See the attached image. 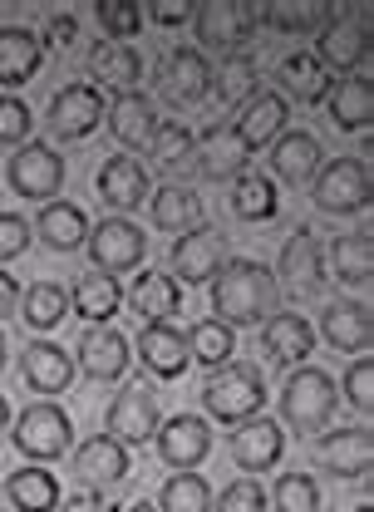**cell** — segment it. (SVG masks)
<instances>
[{
  "label": "cell",
  "mask_w": 374,
  "mask_h": 512,
  "mask_svg": "<svg viewBox=\"0 0 374 512\" xmlns=\"http://www.w3.org/2000/svg\"><path fill=\"white\" fill-rule=\"evenodd\" d=\"M212 311L222 325H261L276 311V276L266 261L227 256L212 276Z\"/></svg>",
  "instance_id": "6da1fadb"
},
{
  "label": "cell",
  "mask_w": 374,
  "mask_h": 512,
  "mask_svg": "<svg viewBox=\"0 0 374 512\" xmlns=\"http://www.w3.org/2000/svg\"><path fill=\"white\" fill-rule=\"evenodd\" d=\"M311 55L325 69H350L355 74V64L370 60V10H360V5H330L325 20H320V40H315Z\"/></svg>",
  "instance_id": "7a4b0ae2"
},
{
  "label": "cell",
  "mask_w": 374,
  "mask_h": 512,
  "mask_svg": "<svg viewBox=\"0 0 374 512\" xmlns=\"http://www.w3.org/2000/svg\"><path fill=\"white\" fill-rule=\"evenodd\" d=\"M202 404H207V414L222 419V424L256 419L261 404H266V380H261V370H251V365H222L212 380L202 384Z\"/></svg>",
  "instance_id": "3957f363"
},
{
  "label": "cell",
  "mask_w": 374,
  "mask_h": 512,
  "mask_svg": "<svg viewBox=\"0 0 374 512\" xmlns=\"http://www.w3.org/2000/svg\"><path fill=\"white\" fill-rule=\"evenodd\" d=\"M281 414H286V424L296 434L325 429V419L335 414V380L325 370H315V365H301L281 389Z\"/></svg>",
  "instance_id": "277c9868"
},
{
  "label": "cell",
  "mask_w": 374,
  "mask_h": 512,
  "mask_svg": "<svg viewBox=\"0 0 374 512\" xmlns=\"http://www.w3.org/2000/svg\"><path fill=\"white\" fill-rule=\"evenodd\" d=\"M5 183L20 192V197L55 202V192L64 188V158L50 148V143L30 138V143H20V148L10 153V163H5Z\"/></svg>",
  "instance_id": "5b68a950"
},
{
  "label": "cell",
  "mask_w": 374,
  "mask_h": 512,
  "mask_svg": "<svg viewBox=\"0 0 374 512\" xmlns=\"http://www.w3.org/2000/svg\"><path fill=\"white\" fill-rule=\"evenodd\" d=\"M370 163L360 158H335L315 173V207L320 212H360L370 207Z\"/></svg>",
  "instance_id": "8992f818"
},
{
  "label": "cell",
  "mask_w": 374,
  "mask_h": 512,
  "mask_svg": "<svg viewBox=\"0 0 374 512\" xmlns=\"http://www.w3.org/2000/svg\"><path fill=\"white\" fill-rule=\"evenodd\" d=\"M104 114H109L104 89H99V84H84V79L64 84L60 94L50 99V128H55L60 138H89L94 128L104 124Z\"/></svg>",
  "instance_id": "52a82bcc"
},
{
  "label": "cell",
  "mask_w": 374,
  "mask_h": 512,
  "mask_svg": "<svg viewBox=\"0 0 374 512\" xmlns=\"http://www.w3.org/2000/svg\"><path fill=\"white\" fill-rule=\"evenodd\" d=\"M74 439V424L60 404H30L20 419H15V448L25 458H60Z\"/></svg>",
  "instance_id": "ba28073f"
},
{
  "label": "cell",
  "mask_w": 374,
  "mask_h": 512,
  "mask_svg": "<svg viewBox=\"0 0 374 512\" xmlns=\"http://www.w3.org/2000/svg\"><path fill=\"white\" fill-rule=\"evenodd\" d=\"M89 256H94L99 271L114 276V271H128V266H138L148 256V237L128 217H104V222L89 227Z\"/></svg>",
  "instance_id": "9c48e42d"
},
{
  "label": "cell",
  "mask_w": 374,
  "mask_h": 512,
  "mask_svg": "<svg viewBox=\"0 0 374 512\" xmlns=\"http://www.w3.org/2000/svg\"><path fill=\"white\" fill-rule=\"evenodd\" d=\"M158 434V399L148 384H128L114 394L109 404V439H119L124 448L133 444H148Z\"/></svg>",
  "instance_id": "30bf717a"
},
{
  "label": "cell",
  "mask_w": 374,
  "mask_h": 512,
  "mask_svg": "<svg viewBox=\"0 0 374 512\" xmlns=\"http://www.w3.org/2000/svg\"><path fill=\"white\" fill-rule=\"evenodd\" d=\"M197 25V40L207 50H237L242 40H251L256 30V5H242V0H212L192 15Z\"/></svg>",
  "instance_id": "8fae6325"
},
{
  "label": "cell",
  "mask_w": 374,
  "mask_h": 512,
  "mask_svg": "<svg viewBox=\"0 0 374 512\" xmlns=\"http://www.w3.org/2000/svg\"><path fill=\"white\" fill-rule=\"evenodd\" d=\"M153 444H158V458L168 463V468H197L207 453H212V429H207V419H197V414H173L168 424H158V434H153Z\"/></svg>",
  "instance_id": "7c38bea8"
},
{
  "label": "cell",
  "mask_w": 374,
  "mask_h": 512,
  "mask_svg": "<svg viewBox=\"0 0 374 512\" xmlns=\"http://www.w3.org/2000/svg\"><path fill=\"white\" fill-rule=\"evenodd\" d=\"M227 261V242L212 232V227H187V237L173 242V281H192V286H207Z\"/></svg>",
  "instance_id": "4fadbf2b"
},
{
  "label": "cell",
  "mask_w": 374,
  "mask_h": 512,
  "mask_svg": "<svg viewBox=\"0 0 374 512\" xmlns=\"http://www.w3.org/2000/svg\"><path fill=\"white\" fill-rule=\"evenodd\" d=\"M158 89H163L173 104H197V99H207V89H212L207 55H202L197 45H178L173 55H163V64H158Z\"/></svg>",
  "instance_id": "5bb4252c"
},
{
  "label": "cell",
  "mask_w": 374,
  "mask_h": 512,
  "mask_svg": "<svg viewBox=\"0 0 374 512\" xmlns=\"http://www.w3.org/2000/svg\"><path fill=\"white\" fill-rule=\"evenodd\" d=\"M247 158H251V148L232 133V124L207 128L202 143H197V173H202L207 183H232V178H242V173H247Z\"/></svg>",
  "instance_id": "9a60e30c"
},
{
  "label": "cell",
  "mask_w": 374,
  "mask_h": 512,
  "mask_svg": "<svg viewBox=\"0 0 374 512\" xmlns=\"http://www.w3.org/2000/svg\"><path fill=\"white\" fill-rule=\"evenodd\" d=\"M79 370L99 384H114L128 375V340L109 325H89L79 335Z\"/></svg>",
  "instance_id": "2e32d148"
},
{
  "label": "cell",
  "mask_w": 374,
  "mask_h": 512,
  "mask_svg": "<svg viewBox=\"0 0 374 512\" xmlns=\"http://www.w3.org/2000/svg\"><path fill=\"white\" fill-rule=\"evenodd\" d=\"M133 350H138V360H143L158 380H178L187 365H192V355H187V335L173 325V320H163V325H143Z\"/></svg>",
  "instance_id": "e0dca14e"
},
{
  "label": "cell",
  "mask_w": 374,
  "mask_h": 512,
  "mask_svg": "<svg viewBox=\"0 0 374 512\" xmlns=\"http://www.w3.org/2000/svg\"><path fill=\"white\" fill-rule=\"evenodd\" d=\"M261 350L271 355V365H301L315 350V325L296 311H281V316L261 320Z\"/></svg>",
  "instance_id": "ac0fdd59"
},
{
  "label": "cell",
  "mask_w": 374,
  "mask_h": 512,
  "mask_svg": "<svg viewBox=\"0 0 374 512\" xmlns=\"http://www.w3.org/2000/svg\"><path fill=\"white\" fill-rule=\"evenodd\" d=\"M74 478H79L84 488H114V483H124L128 478V448L119 444V439H109V434L79 444L74 448Z\"/></svg>",
  "instance_id": "d6986e66"
},
{
  "label": "cell",
  "mask_w": 374,
  "mask_h": 512,
  "mask_svg": "<svg viewBox=\"0 0 374 512\" xmlns=\"http://www.w3.org/2000/svg\"><path fill=\"white\" fill-rule=\"evenodd\" d=\"M315 458H320L325 473H335V478H360V473H370V458H374L370 429H335L330 439L315 444Z\"/></svg>",
  "instance_id": "ffe728a7"
},
{
  "label": "cell",
  "mask_w": 374,
  "mask_h": 512,
  "mask_svg": "<svg viewBox=\"0 0 374 512\" xmlns=\"http://www.w3.org/2000/svg\"><path fill=\"white\" fill-rule=\"evenodd\" d=\"M40 60H45V45H40L35 30H25V25H5V30H0V84H5V89L30 84Z\"/></svg>",
  "instance_id": "44dd1931"
},
{
  "label": "cell",
  "mask_w": 374,
  "mask_h": 512,
  "mask_svg": "<svg viewBox=\"0 0 374 512\" xmlns=\"http://www.w3.org/2000/svg\"><path fill=\"white\" fill-rule=\"evenodd\" d=\"M20 365H25V380H30L35 394H60L74 380V355L60 350L55 340H30L25 355H20Z\"/></svg>",
  "instance_id": "7402d4cb"
},
{
  "label": "cell",
  "mask_w": 374,
  "mask_h": 512,
  "mask_svg": "<svg viewBox=\"0 0 374 512\" xmlns=\"http://www.w3.org/2000/svg\"><path fill=\"white\" fill-rule=\"evenodd\" d=\"M281 448H286V434H281V424L276 419H242L237 424V439H232V458L247 468V473H261V468H271L276 458H281Z\"/></svg>",
  "instance_id": "603a6c76"
},
{
  "label": "cell",
  "mask_w": 374,
  "mask_h": 512,
  "mask_svg": "<svg viewBox=\"0 0 374 512\" xmlns=\"http://www.w3.org/2000/svg\"><path fill=\"white\" fill-rule=\"evenodd\" d=\"M109 133L124 143V148H138V143H153V133H158V109H153V99L148 94H119L114 104H109Z\"/></svg>",
  "instance_id": "cb8c5ba5"
},
{
  "label": "cell",
  "mask_w": 374,
  "mask_h": 512,
  "mask_svg": "<svg viewBox=\"0 0 374 512\" xmlns=\"http://www.w3.org/2000/svg\"><path fill=\"white\" fill-rule=\"evenodd\" d=\"M281 276H286L301 296H315V291H320L325 256H320V242H315L311 227H296V232H291V242L281 247Z\"/></svg>",
  "instance_id": "d4e9b609"
},
{
  "label": "cell",
  "mask_w": 374,
  "mask_h": 512,
  "mask_svg": "<svg viewBox=\"0 0 374 512\" xmlns=\"http://www.w3.org/2000/svg\"><path fill=\"white\" fill-rule=\"evenodd\" d=\"M128 306L148 320V325H163V320L178 316L183 291H178V281H173L168 271H143V276L128 286Z\"/></svg>",
  "instance_id": "484cf974"
},
{
  "label": "cell",
  "mask_w": 374,
  "mask_h": 512,
  "mask_svg": "<svg viewBox=\"0 0 374 512\" xmlns=\"http://www.w3.org/2000/svg\"><path fill=\"white\" fill-rule=\"evenodd\" d=\"M99 197L109 202V207H119V212H133L138 202H148V173H143V163L138 158H109L104 168H99Z\"/></svg>",
  "instance_id": "4316f807"
},
{
  "label": "cell",
  "mask_w": 374,
  "mask_h": 512,
  "mask_svg": "<svg viewBox=\"0 0 374 512\" xmlns=\"http://www.w3.org/2000/svg\"><path fill=\"white\" fill-rule=\"evenodd\" d=\"M89 74H94L104 89L133 94V84H138V74H143V60H138V50L124 45V40H99V45L89 50Z\"/></svg>",
  "instance_id": "83f0119b"
},
{
  "label": "cell",
  "mask_w": 374,
  "mask_h": 512,
  "mask_svg": "<svg viewBox=\"0 0 374 512\" xmlns=\"http://www.w3.org/2000/svg\"><path fill=\"white\" fill-rule=\"evenodd\" d=\"M281 128H286V99L266 89V94H251L247 99V109H242V119L232 124V133L256 153L261 143H276Z\"/></svg>",
  "instance_id": "f1b7e54d"
},
{
  "label": "cell",
  "mask_w": 374,
  "mask_h": 512,
  "mask_svg": "<svg viewBox=\"0 0 374 512\" xmlns=\"http://www.w3.org/2000/svg\"><path fill=\"white\" fill-rule=\"evenodd\" d=\"M320 330H325V340H330L335 350H350V355H355V350H370V335H374L370 306H360V301H330Z\"/></svg>",
  "instance_id": "f546056e"
},
{
  "label": "cell",
  "mask_w": 374,
  "mask_h": 512,
  "mask_svg": "<svg viewBox=\"0 0 374 512\" xmlns=\"http://www.w3.org/2000/svg\"><path fill=\"white\" fill-rule=\"evenodd\" d=\"M69 306H74V316H84L89 325H104V320L124 306V286H119V276H109V271H89V276H79Z\"/></svg>",
  "instance_id": "4dcf8cb0"
},
{
  "label": "cell",
  "mask_w": 374,
  "mask_h": 512,
  "mask_svg": "<svg viewBox=\"0 0 374 512\" xmlns=\"http://www.w3.org/2000/svg\"><path fill=\"white\" fill-rule=\"evenodd\" d=\"M320 143H315L311 133H301V128H291V133H281L276 138V148H271V168H276V178H286V183H306L320 173Z\"/></svg>",
  "instance_id": "1f68e13d"
},
{
  "label": "cell",
  "mask_w": 374,
  "mask_h": 512,
  "mask_svg": "<svg viewBox=\"0 0 374 512\" xmlns=\"http://www.w3.org/2000/svg\"><path fill=\"white\" fill-rule=\"evenodd\" d=\"M35 227H40V237H45L55 252H74V247L89 242V217H84V207H74V202H45L40 217H35Z\"/></svg>",
  "instance_id": "d6a6232c"
},
{
  "label": "cell",
  "mask_w": 374,
  "mask_h": 512,
  "mask_svg": "<svg viewBox=\"0 0 374 512\" xmlns=\"http://www.w3.org/2000/svg\"><path fill=\"white\" fill-rule=\"evenodd\" d=\"M281 84H286V94H291V99H301V104H320V99H330V89H335L330 69L315 60L311 50H301V55H286V60H281Z\"/></svg>",
  "instance_id": "836d02e7"
},
{
  "label": "cell",
  "mask_w": 374,
  "mask_h": 512,
  "mask_svg": "<svg viewBox=\"0 0 374 512\" xmlns=\"http://www.w3.org/2000/svg\"><path fill=\"white\" fill-rule=\"evenodd\" d=\"M370 114H374V84L365 74H345L330 89V119L355 133V128H370Z\"/></svg>",
  "instance_id": "e575fe53"
},
{
  "label": "cell",
  "mask_w": 374,
  "mask_h": 512,
  "mask_svg": "<svg viewBox=\"0 0 374 512\" xmlns=\"http://www.w3.org/2000/svg\"><path fill=\"white\" fill-rule=\"evenodd\" d=\"M15 512H55L60 508V483L50 468H15L10 483H5Z\"/></svg>",
  "instance_id": "d590c367"
},
{
  "label": "cell",
  "mask_w": 374,
  "mask_h": 512,
  "mask_svg": "<svg viewBox=\"0 0 374 512\" xmlns=\"http://www.w3.org/2000/svg\"><path fill=\"white\" fill-rule=\"evenodd\" d=\"M330 261H335V281H340V286H370L374 242L365 237V232L335 237V247H330Z\"/></svg>",
  "instance_id": "8d00e7d4"
},
{
  "label": "cell",
  "mask_w": 374,
  "mask_h": 512,
  "mask_svg": "<svg viewBox=\"0 0 374 512\" xmlns=\"http://www.w3.org/2000/svg\"><path fill=\"white\" fill-rule=\"evenodd\" d=\"M187 355L202 365V370H222L227 360H232V325H222V320H197L192 330H187Z\"/></svg>",
  "instance_id": "74e56055"
},
{
  "label": "cell",
  "mask_w": 374,
  "mask_h": 512,
  "mask_svg": "<svg viewBox=\"0 0 374 512\" xmlns=\"http://www.w3.org/2000/svg\"><path fill=\"white\" fill-rule=\"evenodd\" d=\"M212 94L222 104H247L251 94H256V60L242 55V50H232L227 60L212 69Z\"/></svg>",
  "instance_id": "f35d334b"
},
{
  "label": "cell",
  "mask_w": 374,
  "mask_h": 512,
  "mask_svg": "<svg viewBox=\"0 0 374 512\" xmlns=\"http://www.w3.org/2000/svg\"><path fill=\"white\" fill-rule=\"evenodd\" d=\"M148 202H153V222H158L163 232L197 227V217H202V202H197V192L192 188H158Z\"/></svg>",
  "instance_id": "ab89813d"
},
{
  "label": "cell",
  "mask_w": 374,
  "mask_h": 512,
  "mask_svg": "<svg viewBox=\"0 0 374 512\" xmlns=\"http://www.w3.org/2000/svg\"><path fill=\"white\" fill-rule=\"evenodd\" d=\"M64 316H69V291L60 281H35L25 291V325L30 330H55Z\"/></svg>",
  "instance_id": "60d3db41"
},
{
  "label": "cell",
  "mask_w": 374,
  "mask_h": 512,
  "mask_svg": "<svg viewBox=\"0 0 374 512\" xmlns=\"http://www.w3.org/2000/svg\"><path fill=\"white\" fill-rule=\"evenodd\" d=\"M153 158L163 173H197V138L183 124H168L153 133Z\"/></svg>",
  "instance_id": "b9f144b4"
},
{
  "label": "cell",
  "mask_w": 374,
  "mask_h": 512,
  "mask_svg": "<svg viewBox=\"0 0 374 512\" xmlns=\"http://www.w3.org/2000/svg\"><path fill=\"white\" fill-rule=\"evenodd\" d=\"M232 212H237L242 222H266V217H276V183L261 178V173H242L237 188H232Z\"/></svg>",
  "instance_id": "7bdbcfd3"
},
{
  "label": "cell",
  "mask_w": 374,
  "mask_h": 512,
  "mask_svg": "<svg viewBox=\"0 0 374 512\" xmlns=\"http://www.w3.org/2000/svg\"><path fill=\"white\" fill-rule=\"evenodd\" d=\"M256 20H266L271 30H320L325 5L320 0H266L256 10Z\"/></svg>",
  "instance_id": "ee69618b"
},
{
  "label": "cell",
  "mask_w": 374,
  "mask_h": 512,
  "mask_svg": "<svg viewBox=\"0 0 374 512\" xmlns=\"http://www.w3.org/2000/svg\"><path fill=\"white\" fill-rule=\"evenodd\" d=\"M158 508L163 512H207L212 508V488L202 473H173L158 493Z\"/></svg>",
  "instance_id": "f6af8a7d"
},
{
  "label": "cell",
  "mask_w": 374,
  "mask_h": 512,
  "mask_svg": "<svg viewBox=\"0 0 374 512\" xmlns=\"http://www.w3.org/2000/svg\"><path fill=\"white\" fill-rule=\"evenodd\" d=\"M276 508L281 512H320V488L311 473H281L276 478Z\"/></svg>",
  "instance_id": "bcb514c9"
},
{
  "label": "cell",
  "mask_w": 374,
  "mask_h": 512,
  "mask_svg": "<svg viewBox=\"0 0 374 512\" xmlns=\"http://www.w3.org/2000/svg\"><path fill=\"white\" fill-rule=\"evenodd\" d=\"M94 15H99V25L109 30V40H124V45L138 35V25H143V15H138L133 0H99Z\"/></svg>",
  "instance_id": "7dc6e473"
},
{
  "label": "cell",
  "mask_w": 374,
  "mask_h": 512,
  "mask_svg": "<svg viewBox=\"0 0 374 512\" xmlns=\"http://www.w3.org/2000/svg\"><path fill=\"white\" fill-rule=\"evenodd\" d=\"M345 399L360 409V414H370L374 409V360H355L350 370H345Z\"/></svg>",
  "instance_id": "c3c4849f"
},
{
  "label": "cell",
  "mask_w": 374,
  "mask_h": 512,
  "mask_svg": "<svg viewBox=\"0 0 374 512\" xmlns=\"http://www.w3.org/2000/svg\"><path fill=\"white\" fill-rule=\"evenodd\" d=\"M30 104L0 94V143H30Z\"/></svg>",
  "instance_id": "681fc988"
},
{
  "label": "cell",
  "mask_w": 374,
  "mask_h": 512,
  "mask_svg": "<svg viewBox=\"0 0 374 512\" xmlns=\"http://www.w3.org/2000/svg\"><path fill=\"white\" fill-rule=\"evenodd\" d=\"M217 512H266V493L256 478H237L222 498H217Z\"/></svg>",
  "instance_id": "f907efd6"
},
{
  "label": "cell",
  "mask_w": 374,
  "mask_h": 512,
  "mask_svg": "<svg viewBox=\"0 0 374 512\" xmlns=\"http://www.w3.org/2000/svg\"><path fill=\"white\" fill-rule=\"evenodd\" d=\"M25 247H30V222L15 217V212H0V261L20 256Z\"/></svg>",
  "instance_id": "816d5d0a"
},
{
  "label": "cell",
  "mask_w": 374,
  "mask_h": 512,
  "mask_svg": "<svg viewBox=\"0 0 374 512\" xmlns=\"http://www.w3.org/2000/svg\"><path fill=\"white\" fill-rule=\"evenodd\" d=\"M192 15H197L192 0H153V20L158 25H187Z\"/></svg>",
  "instance_id": "f5cc1de1"
},
{
  "label": "cell",
  "mask_w": 374,
  "mask_h": 512,
  "mask_svg": "<svg viewBox=\"0 0 374 512\" xmlns=\"http://www.w3.org/2000/svg\"><path fill=\"white\" fill-rule=\"evenodd\" d=\"M74 35H79V20H74V15H55V20H50V45H55V50H69Z\"/></svg>",
  "instance_id": "db71d44e"
},
{
  "label": "cell",
  "mask_w": 374,
  "mask_h": 512,
  "mask_svg": "<svg viewBox=\"0 0 374 512\" xmlns=\"http://www.w3.org/2000/svg\"><path fill=\"white\" fill-rule=\"evenodd\" d=\"M64 512H119L104 493H74L69 503H64Z\"/></svg>",
  "instance_id": "11a10c76"
},
{
  "label": "cell",
  "mask_w": 374,
  "mask_h": 512,
  "mask_svg": "<svg viewBox=\"0 0 374 512\" xmlns=\"http://www.w3.org/2000/svg\"><path fill=\"white\" fill-rule=\"evenodd\" d=\"M15 301H20V286H15V276H10V271H0V316H10V311H15Z\"/></svg>",
  "instance_id": "9f6ffc18"
},
{
  "label": "cell",
  "mask_w": 374,
  "mask_h": 512,
  "mask_svg": "<svg viewBox=\"0 0 374 512\" xmlns=\"http://www.w3.org/2000/svg\"><path fill=\"white\" fill-rule=\"evenodd\" d=\"M10 424V404H5V394H0V429Z\"/></svg>",
  "instance_id": "6f0895ef"
},
{
  "label": "cell",
  "mask_w": 374,
  "mask_h": 512,
  "mask_svg": "<svg viewBox=\"0 0 374 512\" xmlns=\"http://www.w3.org/2000/svg\"><path fill=\"white\" fill-rule=\"evenodd\" d=\"M119 512H158L153 503H133V508H119Z\"/></svg>",
  "instance_id": "680465c9"
},
{
  "label": "cell",
  "mask_w": 374,
  "mask_h": 512,
  "mask_svg": "<svg viewBox=\"0 0 374 512\" xmlns=\"http://www.w3.org/2000/svg\"><path fill=\"white\" fill-rule=\"evenodd\" d=\"M0 370H5V335H0Z\"/></svg>",
  "instance_id": "91938a15"
},
{
  "label": "cell",
  "mask_w": 374,
  "mask_h": 512,
  "mask_svg": "<svg viewBox=\"0 0 374 512\" xmlns=\"http://www.w3.org/2000/svg\"><path fill=\"white\" fill-rule=\"evenodd\" d=\"M350 512H374V508H370V503H360V508H350Z\"/></svg>",
  "instance_id": "94428289"
},
{
  "label": "cell",
  "mask_w": 374,
  "mask_h": 512,
  "mask_svg": "<svg viewBox=\"0 0 374 512\" xmlns=\"http://www.w3.org/2000/svg\"><path fill=\"white\" fill-rule=\"evenodd\" d=\"M0 493H5V488H0Z\"/></svg>",
  "instance_id": "6125c7cd"
}]
</instances>
